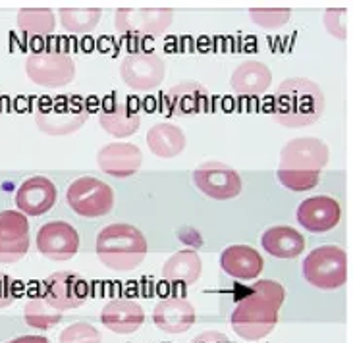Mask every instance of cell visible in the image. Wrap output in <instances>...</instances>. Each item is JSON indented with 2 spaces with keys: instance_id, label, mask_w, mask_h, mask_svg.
Listing matches in <instances>:
<instances>
[{
  "instance_id": "6da1fadb",
  "label": "cell",
  "mask_w": 353,
  "mask_h": 343,
  "mask_svg": "<svg viewBox=\"0 0 353 343\" xmlns=\"http://www.w3.org/2000/svg\"><path fill=\"white\" fill-rule=\"evenodd\" d=\"M286 301V289L274 280L255 282L249 293L239 299L232 313V328L245 342H257L278 324L280 306Z\"/></svg>"
},
{
  "instance_id": "7a4b0ae2",
  "label": "cell",
  "mask_w": 353,
  "mask_h": 343,
  "mask_svg": "<svg viewBox=\"0 0 353 343\" xmlns=\"http://www.w3.org/2000/svg\"><path fill=\"white\" fill-rule=\"evenodd\" d=\"M330 151L316 137H297L280 151L278 181L290 191H309L319 185L321 170L328 164Z\"/></svg>"
},
{
  "instance_id": "3957f363",
  "label": "cell",
  "mask_w": 353,
  "mask_h": 343,
  "mask_svg": "<svg viewBox=\"0 0 353 343\" xmlns=\"http://www.w3.org/2000/svg\"><path fill=\"white\" fill-rule=\"evenodd\" d=\"M325 112V93L307 77H290L278 85L272 101V116L278 124L297 129L315 124Z\"/></svg>"
},
{
  "instance_id": "277c9868",
  "label": "cell",
  "mask_w": 353,
  "mask_h": 343,
  "mask_svg": "<svg viewBox=\"0 0 353 343\" xmlns=\"http://www.w3.org/2000/svg\"><path fill=\"white\" fill-rule=\"evenodd\" d=\"M97 257L114 272H132L149 253L147 239L132 224H110L97 236Z\"/></svg>"
},
{
  "instance_id": "5b68a950",
  "label": "cell",
  "mask_w": 353,
  "mask_h": 343,
  "mask_svg": "<svg viewBox=\"0 0 353 343\" xmlns=\"http://www.w3.org/2000/svg\"><path fill=\"white\" fill-rule=\"evenodd\" d=\"M89 116L91 112L81 96L62 95L39 106L35 110V124L43 134L62 137L81 129Z\"/></svg>"
},
{
  "instance_id": "8992f818",
  "label": "cell",
  "mask_w": 353,
  "mask_h": 343,
  "mask_svg": "<svg viewBox=\"0 0 353 343\" xmlns=\"http://www.w3.org/2000/svg\"><path fill=\"white\" fill-rule=\"evenodd\" d=\"M303 276L316 289L332 291L347 282V257L338 245L315 247L303 260Z\"/></svg>"
},
{
  "instance_id": "52a82bcc",
  "label": "cell",
  "mask_w": 353,
  "mask_h": 343,
  "mask_svg": "<svg viewBox=\"0 0 353 343\" xmlns=\"http://www.w3.org/2000/svg\"><path fill=\"white\" fill-rule=\"evenodd\" d=\"M66 202L83 218H101L114 207V191L105 181L85 176L68 185Z\"/></svg>"
},
{
  "instance_id": "ba28073f",
  "label": "cell",
  "mask_w": 353,
  "mask_h": 343,
  "mask_svg": "<svg viewBox=\"0 0 353 343\" xmlns=\"http://www.w3.org/2000/svg\"><path fill=\"white\" fill-rule=\"evenodd\" d=\"M26 74L35 85L58 89L76 77V62L66 52H35L26 60Z\"/></svg>"
},
{
  "instance_id": "9c48e42d",
  "label": "cell",
  "mask_w": 353,
  "mask_h": 343,
  "mask_svg": "<svg viewBox=\"0 0 353 343\" xmlns=\"http://www.w3.org/2000/svg\"><path fill=\"white\" fill-rule=\"evenodd\" d=\"M170 8H120L114 14V28L125 37H159L172 23Z\"/></svg>"
},
{
  "instance_id": "30bf717a",
  "label": "cell",
  "mask_w": 353,
  "mask_h": 343,
  "mask_svg": "<svg viewBox=\"0 0 353 343\" xmlns=\"http://www.w3.org/2000/svg\"><path fill=\"white\" fill-rule=\"evenodd\" d=\"M193 181L203 195L214 200L234 199L243 191V183L238 172L220 160H207L199 164L193 172Z\"/></svg>"
},
{
  "instance_id": "8fae6325",
  "label": "cell",
  "mask_w": 353,
  "mask_h": 343,
  "mask_svg": "<svg viewBox=\"0 0 353 343\" xmlns=\"http://www.w3.org/2000/svg\"><path fill=\"white\" fill-rule=\"evenodd\" d=\"M89 295V286L76 272H54L43 282V299L57 311H72L81 306Z\"/></svg>"
},
{
  "instance_id": "7c38bea8",
  "label": "cell",
  "mask_w": 353,
  "mask_h": 343,
  "mask_svg": "<svg viewBox=\"0 0 353 343\" xmlns=\"http://www.w3.org/2000/svg\"><path fill=\"white\" fill-rule=\"evenodd\" d=\"M35 245L39 253L50 260H70L79 251V236L72 224L54 220L39 228Z\"/></svg>"
},
{
  "instance_id": "4fadbf2b",
  "label": "cell",
  "mask_w": 353,
  "mask_h": 343,
  "mask_svg": "<svg viewBox=\"0 0 353 343\" xmlns=\"http://www.w3.org/2000/svg\"><path fill=\"white\" fill-rule=\"evenodd\" d=\"M120 76L134 91H153L166 77V62L157 54H128L122 60Z\"/></svg>"
},
{
  "instance_id": "5bb4252c",
  "label": "cell",
  "mask_w": 353,
  "mask_h": 343,
  "mask_svg": "<svg viewBox=\"0 0 353 343\" xmlns=\"http://www.w3.org/2000/svg\"><path fill=\"white\" fill-rule=\"evenodd\" d=\"M29 251V220L19 210L0 212V262L12 264Z\"/></svg>"
},
{
  "instance_id": "9a60e30c",
  "label": "cell",
  "mask_w": 353,
  "mask_h": 343,
  "mask_svg": "<svg viewBox=\"0 0 353 343\" xmlns=\"http://www.w3.org/2000/svg\"><path fill=\"white\" fill-rule=\"evenodd\" d=\"M297 222L311 233H326L340 224L342 207L340 202L328 195L309 197L297 207Z\"/></svg>"
},
{
  "instance_id": "2e32d148",
  "label": "cell",
  "mask_w": 353,
  "mask_h": 343,
  "mask_svg": "<svg viewBox=\"0 0 353 343\" xmlns=\"http://www.w3.org/2000/svg\"><path fill=\"white\" fill-rule=\"evenodd\" d=\"M58 189L45 176H33L16 191V207L21 214L41 216L57 205Z\"/></svg>"
},
{
  "instance_id": "e0dca14e",
  "label": "cell",
  "mask_w": 353,
  "mask_h": 343,
  "mask_svg": "<svg viewBox=\"0 0 353 343\" xmlns=\"http://www.w3.org/2000/svg\"><path fill=\"white\" fill-rule=\"evenodd\" d=\"M143 153L134 143H108L97 153L99 168L118 180L132 178L139 172Z\"/></svg>"
},
{
  "instance_id": "ac0fdd59",
  "label": "cell",
  "mask_w": 353,
  "mask_h": 343,
  "mask_svg": "<svg viewBox=\"0 0 353 343\" xmlns=\"http://www.w3.org/2000/svg\"><path fill=\"white\" fill-rule=\"evenodd\" d=\"M209 91L199 81L185 79L168 89L164 95V110L170 116L201 114L209 108Z\"/></svg>"
},
{
  "instance_id": "d6986e66",
  "label": "cell",
  "mask_w": 353,
  "mask_h": 343,
  "mask_svg": "<svg viewBox=\"0 0 353 343\" xmlns=\"http://www.w3.org/2000/svg\"><path fill=\"white\" fill-rule=\"evenodd\" d=\"M195 306L188 299L168 297L157 303L153 311V322L166 334H183L195 324Z\"/></svg>"
},
{
  "instance_id": "ffe728a7",
  "label": "cell",
  "mask_w": 353,
  "mask_h": 343,
  "mask_svg": "<svg viewBox=\"0 0 353 343\" xmlns=\"http://www.w3.org/2000/svg\"><path fill=\"white\" fill-rule=\"evenodd\" d=\"M99 124L106 134L114 135L116 139H125L137 134L141 125V116L130 105V101L118 98V101H108L106 106L99 110Z\"/></svg>"
},
{
  "instance_id": "44dd1931",
  "label": "cell",
  "mask_w": 353,
  "mask_h": 343,
  "mask_svg": "<svg viewBox=\"0 0 353 343\" xmlns=\"http://www.w3.org/2000/svg\"><path fill=\"white\" fill-rule=\"evenodd\" d=\"M101 322L114 334H134L145 322V313L139 303L130 299H114L103 309Z\"/></svg>"
},
{
  "instance_id": "7402d4cb",
  "label": "cell",
  "mask_w": 353,
  "mask_h": 343,
  "mask_svg": "<svg viewBox=\"0 0 353 343\" xmlns=\"http://www.w3.org/2000/svg\"><path fill=\"white\" fill-rule=\"evenodd\" d=\"M220 268L236 280H255L265 268V260L249 245H232L220 255Z\"/></svg>"
},
{
  "instance_id": "603a6c76",
  "label": "cell",
  "mask_w": 353,
  "mask_h": 343,
  "mask_svg": "<svg viewBox=\"0 0 353 343\" xmlns=\"http://www.w3.org/2000/svg\"><path fill=\"white\" fill-rule=\"evenodd\" d=\"M272 72L267 64L259 60H245L241 62L230 77V85L238 95H263L270 87Z\"/></svg>"
},
{
  "instance_id": "cb8c5ba5",
  "label": "cell",
  "mask_w": 353,
  "mask_h": 343,
  "mask_svg": "<svg viewBox=\"0 0 353 343\" xmlns=\"http://www.w3.org/2000/svg\"><path fill=\"white\" fill-rule=\"evenodd\" d=\"M263 249L270 257L296 258L305 249V238L292 226H272L261 238Z\"/></svg>"
},
{
  "instance_id": "d4e9b609",
  "label": "cell",
  "mask_w": 353,
  "mask_h": 343,
  "mask_svg": "<svg viewBox=\"0 0 353 343\" xmlns=\"http://www.w3.org/2000/svg\"><path fill=\"white\" fill-rule=\"evenodd\" d=\"M147 145L159 158H174L185 149V134L172 122H159L147 132Z\"/></svg>"
},
{
  "instance_id": "484cf974",
  "label": "cell",
  "mask_w": 353,
  "mask_h": 343,
  "mask_svg": "<svg viewBox=\"0 0 353 343\" xmlns=\"http://www.w3.org/2000/svg\"><path fill=\"white\" fill-rule=\"evenodd\" d=\"M199 276L201 258L197 251H193V249H183V251L174 253L163 267V278L174 286L176 284H183V286L195 284Z\"/></svg>"
},
{
  "instance_id": "4316f807",
  "label": "cell",
  "mask_w": 353,
  "mask_h": 343,
  "mask_svg": "<svg viewBox=\"0 0 353 343\" xmlns=\"http://www.w3.org/2000/svg\"><path fill=\"white\" fill-rule=\"evenodd\" d=\"M18 29L29 37H47L54 33L57 19L48 8H23L18 12Z\"/></svg>"
},
{
  "instance_id": "83f0119b",
  "label": "cell",
  "mask_w": 353,
  "mask_h": 343,
  "mask_svg": "<svg viewBox=\"0 0 353 343\" xmlns=\"http://www.w3.org/2000/svg\"><path fill=\"white\" fill-rule=\"evenodd\" d=\"M58 16L66 31L74 35H85L99 25L103 12L99 8H60Z\"/></svg>"
},
{
  "instance_id": "f1b7e54d",
  "label": "cell",
  "mask_w": 353,
  "mask_h": 343,
  "mask_svg": "<svg viewBox=\"0 0 353 343\" xmlns=\"http://www.w3.org/2000/svg\"><path fill=\"white\" fill-rule=\"evenodd\" d=\"M23 316H26V322L31 328H37V330H48L62 320V313L57 311L52 305H48L43 297L29 299L26 303V309H23Z\"/></svg>"
},
{
  "instance_id": "f546056e",
  "label": "cell",
  "mask_w": 353,
  "mask_h": 343,
  "mask_svg": "<svg viewBox=\"0 0 353 343\" xmlns=\"http://www.w3.org/2000/svg\"><path fill=\"white\" fill-rule=\"evenodd\" d=\"M60 343H101L103 335L89 322H74L60 332Z\"/></svg>"
},
{
  "instance_id": "4dcf8cb0",
  "label": "cell",
  "mask_w": 353,
  "mask_h": 343,
  "mask_svg": "<svg viewBox=\"0 0 353 343\" xmlns=\"http://www.w3.org/2000/svg\"><path fill=\"white\" fill-rule=\"evenodd\" d=\"M249 16L253 19V23H257L265 29H278L286 25L292 12L288 8H253L249 10Z\"/></svg>"
},
{
  "instance_id": "1f68e13d",
  "label": "cell",
  "mask_w": 353,
  "mask_h": 343,
  "mask_svg": "<svg viewBox=\"0 0 353 343\" xmlns=\"http://www.w3.org/2000/svg\"><path fill=\"white\" fill-rule=\"evenodd\" d=\"M350 12L345 8H328L325 12V25L326 31L336 39L344 41L347 37V29H350Z\"/></svg>"
},
{
  "instance_id": "d6a6232c",
  "label": "cell",
  "mask_w": 353,
  "mask_h": 343,
  "mask_svg": "<svg viewBox=\"0 0 353 343\" xmlns=\"http://www.w3.org/2000/svg\"><path fill=\"white\" fill-rule=\"evenodd\" d=\"M16 299H18V287H16V282H14L8 274L0 272V309L10 306Z\"/></svg>"
},
{
  "instance_id": "836d02e7",
  "label": "cell",
  "mask_w": 353,
  "mask_h": 343,
  "mask_svg": "<svg viewBox=\"0 0 353 343\" xmlns=\"http://www.w3.org/2000/svg\"><path fill=\"white\" fill-rule=\"evenodd\" d=\"M191 343H232L224 334L220 332H205V334L197 335Z\"/></svg>"
},
{
  "instance_id": "e575fe53",
  "label": "cell",
  "mask_w": 353,
  "mask_h": 343,
  "mask_svg": "<svg viewBox=\"0 0 353 343\" xmlns=\"http://www.w3.org/2000/svg\"><path fill=\"white\" fill-rule=\"evenodd\" d=\"M8 343H50L47 337H43V335H21V337H16V340H12Z\"/></svg>"
},
{
  "instance_id": "d590c367",
  "label": "cell",
  "mask_w": 353,
  "mask_h": 343,
  "mask_svg": "<svg viewBox=\"0 0 353 343\" xmlns=\"http://www.w3.org/2000/svg\"><path fill=\"white\" fill-rule=\"evenodd\" d=\"M0 114H2V101H0Z\"/></svg>"
}]
</instances>
